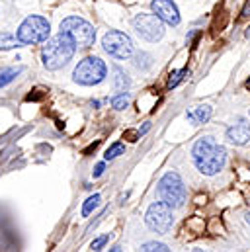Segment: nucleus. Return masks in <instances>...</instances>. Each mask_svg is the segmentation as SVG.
I'll list each match as a JSON object with an SVG mask.
<instances>
[{
    "instance_id": "obj_22",
    "label": "nucleus",
    "mask_w": 250,
    "mask_h": 252,
    "mask_svg": "<svg viewBox=\"0 0 250 252\" xmlns=\"http://www.w3.org/2000/svg\"><path fill=\"white\" fill-rule=\"evenodd\" d=\"M104 168H106V164H104V162H100V164H96V170H94V178H98V176H102V172H104Z\"/></svg>"
},
{
    "instance_id": "obj_9",
    "label": "nucleus",
    "mask_w": 250,
    "mask_h": 252,
    "mask_svg": "<svg viewBox=\"0 0 250 252\" xmlns=\"http://www.w3.org/2000/svg\"><path fill=\"white\" fill-rule=\"evenodd\" d=\"M133 26H135V32H137L143 39H147V41H151V43L158 41V39L164 35L162 20H160L156 14H139V16H135Z\"/></svg>"
},
{
    "instance_id": "obj_10",
    "label": "nucleus",
    "mask_w": 250,
    "mask_h": 252,
    "mask_svg": "<svg viewBox=\"0 0 250 252\" xmlns=\"http://www.w3.org/2000/svg\"><path fill=\"white\" fill-rule=\"evenodd\" d=\"M151 8L164 24H170V26H178L180 24V14H178V8H176V4L172 0H153Z\"/></svg>"
},
{
    "instance_id": "obj_17",
    "label": "nucleus",
    "mask_w": 250,
    "mask_h": 252,
    "mask_svg": "<svg viewBox=\"0 0 250 252\" xmlns=\"http://www.w3.org/2000/svg\"><path fill=\"white\" fill-rule=\"evenodd\" d=\"M124 153H125L124 145H122V143H114V145L106 151V155H104V157H106V160H114V158H118V157H120V155H124Z\"/></svg>"
},
{
    "instance_id": "obj_7",
    "label": "nucleus",
    "mask_w": 250,
    "mask_h": 252,
    "mask_svg": "<svg viewBox=\"0 0 250 252\" xmlns=\"http://www.w3.org/2000/svg\"><path fill=\"white\" fill-rule=\"evenodd\" d=\"M145 221H147V227L155 233H168L172 223H174V217H172V207L166 203V201H156L149 207L147 215H145Z\"/></svg>"
},
{
    "instance_id": "obj_26",
    "label": "nucleus",
    "mask_w": 250,
    "mask_h": 252,
    "mask_svg": "<svg viewBox=\"0 0 250 252\" xmlns=\"http://www.w3.org/2000/svg\"><path fill=\"white\" fill-rule=\"evenodd\" d=\"M247 86H249V88H250V78H249V82H247Z\"/></svg>"
},
{
    "instance_id": "obj_11",
    "label": "nucleus",
    "mask_w": 250,
    "mask_h": 252,
    "mask_svg": "<svg viewBox=\"0 0 250 252\" xmlns=\"http://www.w3.org/2000/svg\"><path fill=\"white\" fill-rule=\"evenodd\" d=\"M227 139L233 145H247L250 141V124L247 120H239L235 126L227 129Z\"/></svg>"
},
{
    "instance_id": "obj_14",
    "label": "nucleus",
    "mask_w": 250,
    "mask_h": 252,
    "mask_svg": "<svg viewBox=\"0 0 250 252\" xmlns=\"http://www.w3.org/2000/svg\"><path fill=\"white\" fill-rule=\"evenodd\" d=\"M20 43H22V41H20L16 35L6 33V32H2V33H0V49H2V51L16 49V47H20Z\"/></svg>"
},
{
    "instance_id": "obj_1",
    "label": "nucleus",
    "mask_w": 250,
    "mask_h": 252,
    "mask_svg": "<svg viewBox=\"0 0 250 252\" xmlns=\"http://www.w3.org/2000/svg\"><path fill=\"white\" fill-rule=\"evenodd\" d=\"M193 162L197 166V170L205 176H213L217 172L223 170L225 162H227V151L225 147L217 145L211 137H201L195 145H193Z\"/></svg>"
},
{
    "instance_id": "obj_25",
    "label": "nucleus",
    "mask_w": 250,
    "mask_h": 252,
    "mask_svg": "<svg viewBox=\"0 0 250 252\" xmlns=\"http://www.w3.org/2000/svg\"><path fill=\"white\" fill-rule=\"evenodd\" d=\"M247 221H249V223H250V213H249V215H247Z\"/></svg>"
},
{
    "instance_id": "obj_21",
    "label": "nucleus",
    "mask_w": 250,
    "mask_h": 252,
    "mask_svg": "<svg viewBox=\"0 0 250 252\" xmlns=\"http://www.w3.org/2000/svg\"><path fill=\"white\" fill-rule=\"evenodd\" d=\"M108 241H110V237H108V235H104V237H98L96 241H92L90 249H92V251H102V247H104Z\"/></svg>"
},
{
    "instance_id": "obj_5",
    "label": "nucleus",
    "mask_w": 250,
    "mask_h": 252,
    "mask_svg": "<svg viewBox=\"0 0 250 252\" xmlns=\"http://www.w3.org/2000/svg\"><path fill=\"white\" fill-rule=\"evenodd\" d=\"M106 72H108V68H106V63L102 59L86 57L76 64L72 78H74V82H78L82 86H94L106 78Z\"/></svg>"
},
{
    "instance_id": "obj_4",
    "label": "nucleus",
    "mask_w": 250,
    "mask_h": 252,
    "mask_svg": "<svg viewBox=\"0 0 250 252\" xmlns=\"http://www.w3.org/2000/svg\"><path fill=\"white\" fill-rule=\"evenodd\" d=\"M51 33V26L45 18L41 16H28L22 26L18 28V39L26 45H33V43H41L47 41Z\"/></svg>"
},
{
    "instance_id": "obj_6",
    "label": "nucleus",
    "mask_w": 250,
    "mask_h": 252,
    "mask_svg": "<svg viewBox=\"0 0 250 252\" xmlns=\"http://www.w3.org/2000/svg\"><path fill=\"white\" fill-rule=\"evenodd\" d=\"M158 195L162 197V201H166L172 209L174 207H182L186 201V186L182 182V178L176 172H168L160 178L158 182Z\"/></svg>"
},
{
    "instance_id": "obj_23",
    "label": "nucleus",
    "mask_w": 250,
    "mask_h": 252,
    "mask_svg": "<svg viewBox=\"0 0 250 252\" xmlns=\"http://www.w3.org/2000/svg\"><path fill=\"white\" fill-rule=\"evenodd\" d=\"M243 16H250V0L247 2V6H245V10H243Z\"/></svg>"
},
{
    "instance_id": "obj_16",
    "label": "nucleus",
    "mask_w": 250,
    "mask_h": 252,
    "mask_svg": "<svg viewBox=\"0 0 250 252\" xmlns=\"http://www.w3.org/2000/svg\"><path fill=\"white\" fill-rule=\"evenodd\" d=\"M188 74H189V70L188 68H180V70H174L172 74H170V78H168V88H176L184 78H186Z\"/></svg>"
},
{
    "instance_id": "obj_2",
    "label": "nucleus",
    "mask_w": 250,
    "mask_h": 252,
    "mask_svg": "<svg viewBox=\"0 0 250 252\" xmlns=\"http://www.w3.org/2000/svg\"><path fill=\"white\" fill-rule=\"evenodd\" d=\"M74 41L66 35V33H59L51 39H47V43L43 45V51H41V59H43V66L49 68V70H57L64 64L68 63L74 55Z\"/></svg>"
},
{
    "instance_id": "obj_15",
    "label": "nucleus",
    "mask_w": 250,
    "mask_h": 252,
    "mask_svg": "<svg viewBox=\"0 0 250 252\" xmlns=\"http://www.w3.org/2000/svg\"><path fill=\"white\" fill-rule=\"evenodd\" d=\"M100 193H94V195H90L86 201H84V205H82V217H88L98 205H100Z\"/></svg>"
},
{
    "instance_id": "obj_20",
    "label": "nucleus",
    "mask_w": 250,
    "mask_h": 252,
    "mask_svg": "<svg viewBox=\"0 0 250 252\" xmlns=\"http://www.w3.org/2000/svg\"><path fill=\"white\" fill-rule=\"evenodd\" d=\"M141 251H145V252H153V251L166 252L168 251V247H166V245H162V243H147V245H143V247H141Z\"/></svg>"
},
{
    "instance_id": "obj_13",
    "label": "nucleus",
    "mask_w": 250,
    "mask_h": 252,
    "mask_svg": "<svg viewBox=\"0 0 250 252\" xmlns=\"http://www.w3.org/2000/svg\"><path fill=\"white\" fill-rule=\"evenodd\" d=\"M22 70H24L22 66H6V68H0V88H4L6 84H10L12 80H16V76Z\"/></svg>"
},
{
    "instance_id": "obj_8",
    "label": "nucleus",
    "mask_w": 250,
    "mask_h": 252,
    "mask_svg": "<svg viewBox=\"0 0 250 252\" xmlns=\"http://www.w3.org/2000/svg\"><path fill=\"white\" fill-rule=\"evenodd\" d=\"M102 45H104V51L108 55H112L114 59H127L133 53L131 37L127 33H124V32H118V30L108 32L104 35V39H102Z\"/></svg>"
},
{
    "instance_id": "obj_19",
    "label": "nucleus",
    "mask_w": 250,
    "mask_h": 252,
    "mask_svg": "<svg viewBox=\"0 0 250 252\" xmlns=\"http://www.w3.org/2000/svg\"><path fill=\"white\" fill-rule=\"evenodd\" d=\"M114 72H116V88H118V90H125V88L129 86V78H127V74H125L122 68H116Z\"/></svg>"
},
{
    "instance_id": "obj_3",
    "label": "nucleus",
    "mask_w": 250,
    "mask_h": 252,
    "mask_svg": "<svg viewBox=\"0 0 250 252\" xmlns=\"http://www.w3.org/2000/svg\"><path fill=\"white\" fill-rule=\"evenodd\" d=\"M61 32L66 33L74 41L76 47H82V49L90 47L94 43V39H96V30L86 20H82L78 16L64 18L61 22Z\"/></svg>"
},
{
    "instance_id": "obj_24",
    "label": "nucleus",
    "mask_w": 250,
    "mask_h": 252,
    "mask_svg": "<svg viewBox=\"0 0 250 252\" xmlns=\"http://www.w3.org/2000/svg\"><path fill=\"white\" fill-rule=\"evenodd\" d=\"M247 37H249V39H250V28H249V30H247Z\"/></svg>"
},
{
    "instance_id": "obj_12",
    "label": "nucleus",
    "mask_w": 250,
    "mask_h": 252,
    "mask_svg": "<svg viewBox=\"0 0 250 252\" xmlns=\"http://www.w3.org/2000/svg\"><path fill=\"white\" fill-rule=\"evenodd\" d=\"M186 118H188V122H191L193 126L207 124L209 118H211V108H209V106H193L191 110H188Z\"/></svg>"
},
{
    "instance_id": "obj_18",
    "label": "nucleus",
    "mask_w": 250,
    "mask_h": 252,
    "mask_svg": "<svg viewBox=\"0 0 250 252\" xmlns=\"http://www.w3.org/2000/svg\"><path fill=\"white\" fill-rule=\"evenodd\" d=\"M112 106H114V110H118V112L129 108V96H127V94H118V96L112 100Z\"/></svg>"
}]
</instances>
